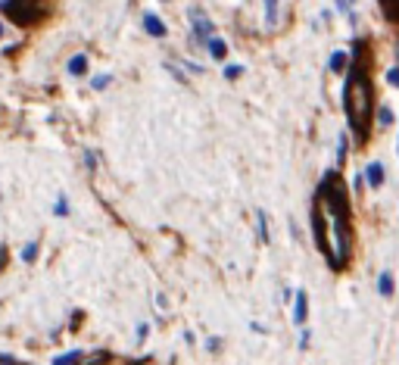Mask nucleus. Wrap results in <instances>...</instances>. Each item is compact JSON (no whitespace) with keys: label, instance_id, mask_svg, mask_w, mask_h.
Here are the masks:
<instances>
[{"label":"nucleus","instance_id":"obj_1","mask_svg":"<svg viewBox=\"0 0 399 365\" xmlns=\"http://www.w3.org/2000/svg\"><path fill=\"white\" fill-rule=\"evenodd\" d=\"M321 200H324V213L330 215L328 256H330V265L340 269V265L346 262V253H349V197H346V188H343L337 172H328V175H324Z\"/></svg>","mask_w":399,"mask_h":365},{"label":"nucleus","instance_id":"obj_2","mask_svg":"<svg viewBox=\"0 0 399 365\" xmlns=\"http://www.w3.org/2000/svg\"><path fill=\"white\" fill-rule=\"evenodd\" d=\"M346 119L353 125L355 138L368 134V122H371V88H368L365 75L359 69H349V82H346Z\"/></svg>","mask_w":399,"mask_h":365},{"label":"nucleus","instance_id":"obj_3","mask_svg":"<svg viewBox=\"0 0 399 365\" xmlns=\"http://www.w3.org/2000/svg\"><path fill=\"white\" fill-rule=\"evenodd\" d=\"M190 26H193V35H197V41L200 44H209L212 38H215V28H212V22H209V16H206V10H200V7H190Z\"/></svg>","mask_w":399,"mask_h":365},{"label":"nucleus","instance_id":"obj_4","mask_svg":"<svg viewBox=\"0 0 399 365\" xmlns=\"http://www.w3.org/2000/svg\"><path fill=\"white\" fill-rule=\"evenodd\" d=\"M0 13L12 16L16 22H31V19H37V16H41V10L31 7V3H0Z\"/></svg>","mask_w":399,"mask_h":365},{"label":"nucleus","instance_id":"obj_5","mask_svg":"<svg viewBox=\"0 0 399 365\" xmlns=\"http://www.w3.org/2000/svg\"><path fill=\"white\" fill-rule=\"evenodd\" d=\"M305 315H309V296H305V290H299V294L293 296V321L303 325Z\"/></svg>","mask_w":399,"mask_h":365},{"label":"nucleus","instance_id":"obj_6","mask_svg":"<svg viewBox=\"0 0 399 365\" xmlns=\"http://www.w3.org/2000/svg\"><path fill=\"white\" fill-rule=\"evenodd\" d=\"M143 28H147L153 38H166V22H162L156 13H143Z\"/></svg>","mask_w":399,"mask_h":365},{"label":"nucleus","instance_id":"obj_7","mask_svg":"<svg viewBox=\"0 0 399 365\" xmlns=\"http://www.w3.org/2000/svg\"><path fill=\"white\" fill-rule=\"evenodd\" d=\"M365 181L371 184V188H380V184H384V166H380V163H368Z\"/></svg>","mask_w":399,"mask_h":365},{"label":"nucleus","instance_id":"obj_8","mask_svg":"<svg viewBox=\"0 0 399 365\" xmlns=\"http://www.w3.org/2000/svg\"><path fill=\"white\" fill-rule=\"evenodd\" d=\"M66 69H69V75H85V72H87V57H85V53H75V57L69 60Z\"/></svg>","mask_w":399,"mask_h":365},{"label":"nucleus","instance_id":"obj_9","mask_svg":"<svg viewBox=\"0 0 399 365\" xmlns=\"http://www.w3.org/2000/svg\"><path fill=\"white\" fill-rule=\"evenodd\" d=\"M206 47H209L212 60H218V63H224V57H228V44H224L222 38H212L209 44H206Z\"/></svg>","mask_w":399,"mask_h":365},{"label":"nucleus","instance_id":"obj_10","mask_svg":"<svg viewBox=\"0 0 399 365\" xmlns=\"http://www.w3.org/2000/svg\"><path fill=\"white\" fill-rule=\"evenodd\" d=\"M378 290H380V296H390V294H393V275H390V271H380Z\"/></svg>","mask_w":399,"mask_h":365},{"label":"nucleus","instance_id":"obj_11","mask_svg":"<svg viewBox=\"0 0 399 365\" xmlns=\"http://www.w3.org/2000/svg\"><path fill=\"white\" fill-rule=\"evenodd\" d=\"M256 219H259V238L265 240H272V234H268V215H265V209H259V213H256Z\"/></svg>","mask_w":399,"mask_h":365},{"label":"nucleus","instance_id":"obj_12","mask_svg":"<svg viewBox=\"0 0 399 365\" xmlns=\"http://www.w3.org/2000/svg\"><path fill=\"white\" fill-rule=\"evenodd\" d=\"M81 362V353L72 350V353H62L60 359H53V365H78Z\"/></svg>","mask_w":399,"mask_h":365},{"label":"nucleus","instance_id":"obj_13","mask_svg":"<svg viewBox=\"0 0 399 365\" xmlns=\"http://www.w3.org/2000/svg\"><path fill=\"white\" fill-rule=\"evenodd\" d=\"M22 259L25 262H35L37 259V240H28V244L22 247Z\"/></svg>","mask_w":399,"mask_h":365},{"label":"nucleus","instance_id":"obj_14","mask_svg":"<svg viewBox=\"0 0 399 365\" xmlns=\"http://www.w3.org/2000/svg\"><path fill=\"white\" fill-rule=\"evenodd\" d=\"M274 19H278V3H272V0H268V3H265V26L272 28Z\"/></svg>","mask_w":399,"mask_h":365},{"label":"nucleus","instance_id":"obj_15","mask_svg":"<svg viewBox=\"0 0 399 365\" xmlns=\"http://www.w3.org/2000/svg\"><path fill=\"white\" fill-rule=\"evenodd\" d=\"M53 215H60V219H62V215H69V200H66V194H60V197H56Z\"/></svg>","mask_w":399,"mask_h":365},{"label":"nucleus","instance_id":"obj_16","mask_svg":"<svg viewBox=\"0 0 399 365\" xmlns=\"http://www.w3.org/2000/svg\"><path fill=\"white\" fill-rule=\"evenodd\" d=\"M343 66H346V53H334L330 57V72H343Z\"/></svg>","mask_w":399,"mask_h":365},{"label":"nucleus","instance_id":"obj_17","mask_svg":"<svg viewBox=\"0 0 399 365\" xmlns=\"http://www.w3.org/2000/svg\"><path fill=\"white\" fill-rule=\"evenodd\" d=\"M109 82H112V78H109V75H94L91 88H94V91H106V88H109Z\"/></svg>","mask_w":399,"mask_h":365},{"label":"nucleus","instance_id":"obj_18","mask_svg":"<svg viewBox=\"0 0 399 365\" xmlns=\"http://www.w3.org/2000/svg\"><path fill=\"white\" fill-rule=\"evenodd\" d=\"M240 75H243V66H237V63L224 66V78H240Z\"/></svg>","mask_w":399,"mask_h":365},{"label":"nucleus","instance_id":"obj_19","mask_svg":"<svg viewBox=\"0 0 399 365\" xmlns=\"http://www.w3.org/2000/svg\"><path fill=\"white\" fill-rule=\"evenodd\" d=\"M387 82H390L393 88H399V66H393V69L387 72Z\"/></svg>","mask_w":399,"mask_h":365},{"label":"nucleus","instance_id":"obj_20","mask_svg":"<svg viewBox=\"0 0 399 365\" xmlns=\"http://www.w3.org/2000/svg\"><path fill=\"white\" fill-rule=\"evenodd\" d=\"M390 122H393V113H390V109H380V125H390Z\"/></svg>","mask_w":399,"mask_h":365},{"label":"nucleus","instance_id":"obj_21","mask_svg":"<svg viewBox=\"0 0 399 365\" xmlns=\"http://www.w3.org/2000/svg\"><path fill=\"white\" fill-rule=\"evenodd\" d=\"M343 150H346V138L340 134V141H337V159H343Z\"/></svg>","mask_w":399,"mask_h":365},{"label":"nucleus","instance_id":"obj_22","mask_svg":"<svg viewBox=\"0 0 399 365\" xmlns=\"http://www.w3.org/2000/svg\"><path fill=\"white\" fill-rule=\"evenodd\" d=\"M85 166L94 172V166H97V159H94V153H85Z\"/></svg>","mask_w":399,"mask_h":365},{"label":"nucleus","instance_id":"obj_23","mask_svg":"<svg viewBox=\"0 0 399 365\" xmlns=\"http://www.w3.org/2000/svg\"><path fill=\"white\" fill-rule=\"evenodd\" d=\"M309 340H312V334H309V331H303V337H299V346L305 350V346H309Z\"/></svg>","mask_w":399,"mask_h":365},{"label":"nucleus","instance_id":"obj_24","mask_svg":"<svg viewBox=\"0 0 399 365\" xmlns=\"http://www.w3.org/2000/svg\"><path fill=\"white\" fill-rule=\"evenodd\" d=\"M206 346H209V350H212V353H215V350H218V346H222V340H218V337H209V344H206Z\"/></svg>","mask_w":399,"mask_h":365},{"label":"nucleus","instance_id":"obj_25","mask_svg":"<svg viewBox=\"0 0 399 365\" xmlns=\"http://www.w3.org/2000/svg\"><path fill=\"white\" fill-rule=\"evenodd\" d=\"M147 331H150L147 325H137V340H143V337H147Z\"/></svg>","mask_w":399,"mask_h":365},{"label":"nucleus","instance_id":"obj_26","mask_svg":"<svg viewBox=\"0 0 399 365\" xmlns=\"http://www.w3.org/2000/svg\"><path fill=\"white\" fill-rule=\"evenodd\" d=\"M0 38H3V26H0Z\"/></svg>","mask_w":399,"mask_h":365},{"label":"nucleus","instance_id":"obj_27","mask_svg":"<svg viewBox=\"0 0 399 365\" xmlns=\"http://www.w3.org/2000/svg\"><path fill=\"white\" fill-rule=\"evenodd\" d=\"M396 150H399V144H396Z\"/></svg>","mask_w":399,"mask_h":365}]
</instances>
